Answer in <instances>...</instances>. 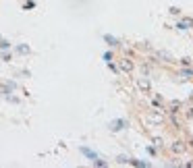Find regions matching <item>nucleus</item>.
<instances>
[{
    "instance_id": "1",
    "label": "nucleus",
    "mask_w": 193,
    "mask_h": 168,
    "mask_svg": "<svg viewBox=\"0 0 193 168\" xmlns=\"http://www.w3.org/2000/svg\"><path fill=\"white\" fill-rule=\"evenodd\" d=\"M183 149H185V145H183V143H175V145H172V152H177V154H181Z\"/></svg>"
},
{
    "instance_id": "2",
    "label": "nucleus",
    "mask_w": 193,
    "mask_h": 168,
    "mask_svg": "<svg viewBox=\"0 0 193 168\" xmlns=\"http://www.w3.org/2000/svg\"><path fill=\"white\" fill-rule=\"evenodd\" d=\"M131 69H133V64H131L129 60H125V62H123V71H131Z\"/></svg>"
},
{
    "instance_id": "3",
    "label": "nucleus",
    "mask_w": 193,
    "mask_h": 168,
    "mask_svg": "<svg viewBox=\"0 0 193 168\" xmlns=\"http://www.w3.org/2000/svg\"><path fill=\"white\" fill-rule=\"evenodd\" d=\"M149 121H152V123H162V116H158V114H152V116H149Z\"/></svg>"
},
{
    "instance_id": "4",
    "label": "nucleus",
    "mask_w": 193,
    "mask_h": 168,
    "mask_svg": "<svg viewBox=\"0 0 193 168\" xmlns=\"http://www.w3.org/2000/svg\"><path fill=\"white\" fill-rule=\"evenodd\" d=\"M139 87H141V89H149V83H147L145 79H141V81H139Z\"/></svg>"
},
{
    "instance_id": "5",
    "label": "nucleus",
    "mask_w": 193,
    "mask_h": 168,
    "mask_svg": "<svg viewBox=\"0 0 193 168\" xmlns=\"http://www.w3.org/2000/svg\"><path fill=\"white\" fill-rule=\"evenodd\" d=\"M19 52H23V54H27V52H29V48H27V46H19Z\"/></svg>"
}]
</instances>
